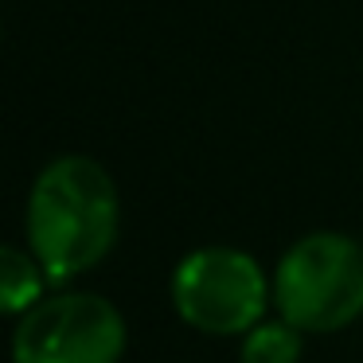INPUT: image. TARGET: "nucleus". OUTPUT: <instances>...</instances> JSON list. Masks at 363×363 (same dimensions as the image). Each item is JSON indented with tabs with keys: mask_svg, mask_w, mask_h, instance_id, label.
I'll return each instance as SVG.
<instances>
[{
	"mask_svg": "<svg viewBox=\"0 0 363 363\" xmlns=\"http://www.w3.org/2000/svg\"><path fill=\"white\" fill-rule=\"evenodd\" d=\"M121 199L94 157H55L28 191V250L51 285L94 269L118 242Z\"/></svg>",
	"mask_w": 363,
	"mask_h": 363,
	"instance_id": "f257e3e1",
	"label": "nucleus"
},
{
	"mask_svg": "<svg viewBox=\"0 0 363 363\" xmlns=\"http://www.w3.org/2000/svg\"><path fill=\"white\" fill-rule=\"evenodd\" d=\"M274 305L297 332H340L363 316V246L340 230H313L281 254Z\"/></svg>",
	"mask_w": 363,
	"mask_h": 363,
	"instance_id": "f03ea898",
	"label": "nucleus"
},
{
	"mask_svg": "<svg viewBox=\"0 0 363 363\" xmlns=\"http://www.w3.org/2000/svg\"><path fill=\"white\" fill-rule=\"evenodd\" d=\"M274 285L246 250L199 246L184 254L172 274V305L184 324L207 336H246L262 324Z\"/></svg>",
	"mask_w": 363,
	"mask_h": 363,
	"instance_id": "7ed1b4c3",
	"label": "nucleus"
},
{
	"mask_svg": "<svg viewBox=\"0 0 363 363\" xmlns=\"http://www.w3.org/2000/svg\"><path fill=\"white\" fill-rule=\"evenodd\" d=\"M125 355V320L98 293H55L20 316L12 363H118Z\"/></svg>",
	"mask_w": 363,
	"mask_h": 363,
	"instance_id": "20e7f679",
	"label": "nucleus"
},
{
	"mask_svg": "<svg viewBox=\"0 0 363 363\" xmlns=\"http://www.w3.org/2000/svg\"><path fill=\"white\" fill-rule=\"evenodd\" d=\"M48 274L32 250L0 242V316H24L48 297Z\"/></svg>",
	"mask_w": 363,
	"mask_h": 363,
	"instance_id": "39448f33",
	"label": "nucleus"
},
{
	"mask_svg": "<svg viewBox=\"0 0 363 363\" xmlns=\"http://www.w3.org/2000/svg\"><path fill=\"white\" fill-rule=\"evenodd\" d=\"M242 363H297L301 359V332L289 320H262L242 336Z\"/></svg>",
	"mask_w": 363,
	"mask_h": 363,
	"instance_id": "423d86ee",
	"label": "nucleus"
}]
</instances>
